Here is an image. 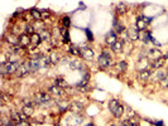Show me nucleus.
I'll list each match as a JSON object with an SVG mask.
<instances>
[{
    "label": "nucleus",
    "instance_id": "1",
    "mask_svg": "<svg viewBox=\"0 0 168 126\" xmlns=\"http://www.w3.org/2000/svg\"><path fill=\"white\" fill-rule=\"evenodd\" d=\"M20 66H22V63L19 61H9L4 63V65H2L0 69H2L3 74H13V73H17Z\"/></svg>",
    "mask_w": 168,
    "mask_h": 126
},
{
    "label": "nucleus",
    "instance_id": "2",
    "mask_svg": "<svg viewBox=\"0 0 168 126\" xmlns=\"http://www.w3.org/2000/svg\"><path fill=\"white\" fill-rule=\"evenodd\" d=\"M36 101L38 103H47L51 101V94L48 92H38L36 94Z\"/></svg>",
    "mask_w": 168,
    "mask_h": 126
},
{
    "label": "nucleus",
    "instance_id": "3",
    "mask_svg": "<svg viewBox=\"0 0 168 126\" xmlns=\"http://www.w3.org/2000/svg\"><path fill=\"white\" fill-rule=\"evenodd\" d=\"M97 63H99V67L100 68H108L109 66H111L113 65V62H111V58H109V57H105L104 54H100V57H99V59H97Z\"/></svg>",
    "mask_w": 168,
    "mask_h": 126
},
{
    "label": "nucleus",
    "instance_id": "4",
    "mask_svg": "<svg viewBox=\"0 0 168 126\" xmlns=\"http://www.w3.org/2000/svg\"><path fill=\"white\" fill-rule=\"evenodd\" d=\"M149 22H150V19H148V18H145V17L138 18V19H136V29L144 32V30L147 29V25L149 24Z\"/></svg>",
    "mask_w": 168,
    "mask_h": 126
},
{
    "label": "nucleus",
    "instance_id": "5",
    "mask_svg": "<svg viewBox=\"0 0 168 126\" xmlns=\"http://www.w3.org/2000/svg\"><path fill=\"white\" fill-rule=\"evenodd\" d=\"M29 73H32L30 72V68H29V66H28V63L25 62V63H22V66L19 67V69L17 71V76L18 77H25L27 74H29Z\"/></svg>",
    "mask_w": 168,
    "mask_h": 126
},
{
    "label": "nucleus",
    "instance_id": "6",
    "mask_svg": "<svg viewBox=\"0 0 168 126\" xmlns=\"http://www.w3.org/2000/svg\"><path fill=\"white\" fill-rule=\"evenodd\" d=\"M116 42H118L116 33H115V32H109V33L106 34V37H105V43L108 45H110V47H113Z\"/></svg>",
    "mask_w": 168,
    "mask_h": 126
},
{
    "label": "nucleus",
    "instance_id": "7",
    "mask_svg": "<svg viewBox=\"0 0 168 126\" xmlns=\"http://www.w3.org/2000/svg\"><path fill=\"white\" fill-rule=\"evenodd\" d=\"M67 121H68V125H70V126H77V125H80V124L82 122V116H81V115H77V114H73Z\"/></svg>",
    "mask_w": 168,
    "mask_h": 126
},
{
    "label": "nucleus",
    "instance_id": "8",
    "mask_svg": "<svg viewBox=\"0 0 168 126\" xmlns=\"http://www.w3.org/2000/svg\"><path fill=\"white\" fill-rule=\"evenodd\" d=\"M19 44L22 45V47H28V45H30L32 43H30V36L29 34H27V33H23V34H20L19 37Z\"/></svg>",
    "mask_w": 168,
    "mask_h": 126
},
{
    "label": "nucleus",
    "instance_id": "9",
    "mask_svg": "<svg viewBox=\"0 0 168 126\" xmlns=\"http://www.w3.org/2000/svg\"><path fill=\"white\" fill-rule=\"evenodd\" d=\"M140 37V33H139V30L136 29V28H129L128 29V38L130 40H136V39H139Z\"/></svg>",
    "mask_w": 168,
    "mask_h": 126
},
{
    "label": "nucleus",
    "instance_id": "10",
    "mask_svg": "<svg viewBox=\"0 0 168 126\" xmlns=\"http://www.w3.org/2000/svg\"><path fill=\"white\" fill-rule=\"evenodd\" d=\"M50 93L51 94H54V96H62V94L65 93V88L59 87L57 85H52L50 87Z\"/></svg>",
    "mask_w": 168,
    "mask_h": 126
},
{
    "label": "nucleus",
    "instance_id": "11",
    "mask_svg": "<svg viewBox=\"0 0 168 126\" xmlns=\"http://www.w3.org/2000/svg\"><path fill=\"white\" fill-rule=\"evenodd\" d=\"M37 62H38V66H39V68H45V67H48L50 65H52L51 58H50V57H45V56H43L42 58L37 59Z\"/></svg>",
    "mask_w": 168,
    "mask_h": 126
},
{
    "label": "nucleus",
    "instance_id": "12",
    "mask_svg": "<svg viewBox=\"0 0 168 126\" xmlns=\"http://www.w3.org/2000/svg\"><path fill=\"white\" fill-rule=\"evenodd\" d=\"M81 56H82V58H84V59H86V61H93V58H94L95 53H94V51L91 49V48H85V49L82 51Z\"/></svg>",
    "mask_w": 168,
    "mask_h": 126
},
{
    "label": "nucleus",
    "instance_id": "13",
    "mask_svg": "<svg viewBox=\"0 0 168 126\" xmlns=\"http://www.w3.org/2000/svg\"><path fill=\"white\" fill-rule=\"evenodd\" d=\"M70 110H71V111H72L73 114H77V115H80V114L82 112L84 107H82V106H81V103H79V102H73V103H71Z\"/></svg>",
    "mask_w": 168,
    "mask_h": 126
},
{
    "label": "nucleus",
    "instance_id": "14",
    "mask_svg": "<svg viewBox=\"0 0 168 126\" xmlns=\"http://www.w3.org/2000/svg\"><path fill=\"white\" fill-rule=\"evenodd\" d=\"M39 36H41V38H42V40H43V42H50V40H51V38H52L51 32H50V30H47V29H42V30L39 32Z\"/></svg>",
    "mask_w": 168,
    "mask_h": 126
},
{
    "label": "nucleus",
    "instance_id": "15",
    "mask_svg": "<svg viewBox=\"0 0 168 126\" xmlns=\"http://www.w3.org/2000/svg\"><path fill=\"white\" fill-rule=\"evenodd\" d=\"M127 11H128V6L124 3H119L116 5V8H115V13L119 14V15H124Z\"/></svg>",
    "mask_w": 168,
    "mask_h": 126
},
{
    "label": "nucleus",
    "instance_id": "16",
    "mask_svg": "<svg viewBox=\"0 0 168 126\" xmlns=\"http://www.w3.org/2000/svg\"><path fill=\"white\" fill-rule=\"evenodd\" d=\"M41 42H43V40H42V38H41L39 33H34V34L30 36V43H32V45H33V47L39 45V44H41Z\"/></svg>",
    "mask_w": 168,
    "mask_h": 126
},
{
    "label": "nucleus",
    "instance_id": "17",
    "mask_svg": "<svg viewBox=\"0 0 168 126\" xmlns=\"http://www.w3.org/2000/svg\"><path fill=\"white\" fill-rule=\"evenodd\" d=\"M150 71L149 69H143V71H140L139 72V74H138V77H139V80L140 81H147L148 78L150 77Z\"/></svg>",
    "mask_w": 168,
    "mask_h": 126
},
{
    "label": "nucleus",
    "instance_id": "18",
    "mask_svg": "<svg viewBox=\"0 0 168 126\" xmlns=\"http://www.w3.org/2000/svg\"><path fill=\"white\" fill-rule=\"evenodd\" d=\"M22 112L23 114H25L27 116H32L33 115V112H34V108L30 106V105H24L23 106V108H22Z\"/></svg>",
    "mask_w": 168,
    "mask_h": 126
},
{
    "label": "nucleus",
    "instance_id": "19",
    "mask_svg": "<svg viewBox=\"0 0 168 126\" xmlns=\"http://www.w3.org/2000/svg\"><path fill=\"white\" fill-rule=\"evenodd\" d=\"M123 45H124V43H123V42L118 40V42L111 47V49H113V52H115V53H120L121 51H123Z\"/></svg>",
    "mask_w": 168,
    "mask_h": 126
},
{
    "label": "nucleus",
    "instance_id": "20",
    "mask_svg": "<svg viewBox=\"0 0 168 126\" xmlns=\"http://www.w3.org/2000/svg\"><path fill=\"white\" fill-rule=\"evenodd\" d=\"M113 114H114V117H115V119H120L121 116H123V114H124V106H123V105H119L118 108L115 110Z\"/></svg>",
    "mask_w": 168,
    "mask_h": 126
},
{
    "label": "nucleus",
    "instance_id": "21",
    "mask_svg": "<svg viewBox=\"0 0 168 126\" xmlns=\"http://www.w3.org/2000/svg\"><path fill=\"white\" fill-rule=\"evenodd\" d=\"M50 58H51L52 65H58V63L61 62V57H59V54L56 53V52H52V53L50 54Z\"/></svg>",
    "mask_w": 168,
    "mask_h": 126
},
{
    "label": "nucleus",
    "instance_id": "22",
    "mask_svg": "<svg viewBox=\"0 0 168 126\" xmlns=\"http://www.w3.org/2000/svg\"><path fill=\"white\" fill-rule=\"evenodd\" d=\"M82 67H84V65L80 61H71L70 62V68H72V69H81Z\"/></svg>",
    "mask_w": 168,
    "mask_h": 126
},
{
    "label": "nucleus",
    "instance_id": "23",
    "mask_svg": "<svg viewBox=\"0 0 168 126\" xmlns=\"http://www.w3.org/2000/svg\"><path fill=\"white\" fill-rule=\"evenodd\" d=\"M163 65H164V58L159 57V58H157L154 61V63L152 65V67H153V68H161V67H163Z\"/></svg>",
    "mask_w": 168,
    "mask_h": 126
},
{
    "label": "nucleus",
    "instance_id": "24",
    "mask_svg": "<svg viewBox=\"0 0 168 126\" xmlns=\"http://www.w3.org/2000/svg\"><path fill=\"white\" fill-rule=\"evenodd\" d=\"M30 15L33 17L34 20H41L42 19V13L39 10H37V9H32V10H30Z\"/></svg>",
    "mask_w": 168,
    "mask_h": 126
},
{
    "label": "nucleus",
    "instance_id": "25",
    "mask_svg": "<svg viewBox=\"0 0 168 126\" xmlns=\"http://www.w3.org/2000/svg\"><path fill=\"white\" fill-rule=\"evenodd\" d=\"M56 85H57V86H59V87H62V88H67V87H68V83L63 80L62 77L56 78Z\"/></svg>",
    "mask_w": 168,
    "mask_h": 126
},
{
    "label": "nucleus",
    "instance_id": "26",
    "mask_svg": "<svg viewBox=\"0 0 168 126\" xmlns=\"http://www.w3.org/2000/svg\"><path fill=\"white\" fill-rule=\"evenodd\" d=\"M10 120L14 121L15 124H18L22 121V117H20V112H11L10 114Z\"/></svg>",
    "mask_w": 168,
    "mask_h": 126
},
{
    "label": "nucleus",
    "instance_id": "27",
    "mask_svg": "<svg viewBox=\"0 0 168 126\" xmlns=\"http://www.w3.org/2000/svg\"><path fill=\"white\" fill-rule=\"evenodd\" d=\"M114 32L115 33H123L124 32V25L123 24H120V23H118L116 22V19H115V23H114Z\"/></svg>",
    "mask_w": 168,
    "mask_h": 126
},
{
    "label": "nucleus",
    "instance_id": "28",
    "mask_svg": "<svg viewBox=\"0 0 168 126\" xmlns=\"http://www.w3.org/2000/svg\"><path fill=\"white\" fill-rule=\"evenodd\" d=\"M70 106H71V105H70L68 102H66V101L59 102V103H58V108H59V111H61V112H65L67 108H70Z\"/></svg>",
    "mask_w": 168,
    "mask_h": 126
},
{
    "label": "nucleus",
    "instance_id": "29",
    "mask_svg": "<svg viewBox=\"0 0 168 126\" xmlns=\"http://www.w3.org/2000/svg\"><path fill=\"white\" fill-rule=\"evenodd\" d=\"M119 105H120V103L118 102V100H111V101L109 102V110H110L111 112H114L115 110L118 108V106H119Z\"/></svg>",
    "mask_w": 168,
    "mask_h": 126
},
{
    "label": "nucleus",
    "instance_id": "30",
    "mask_svg": "<svg viewBox=\"0 0 168 126\" xmlns=\"http://www.w3.org/2000/svg\"><path fill=\"white\" fill-rule=\"evenodd\" d=\"M61 36H62V39H63L65 43H68V30H67V28L61 29Z\"/></svg>",
    "mask_w": 168,
    "mask_h": 126
},
{
    "label": "nucleus",
    "instance_id": "31",
    "mask_svg": "<svg viewBox=\"0 0 168 126\" xmlns=\"http://www.w3.org/2000/svg\"><path fill=\"white\" fill-rule=\"evenodd\" d=\"M70 53L73 54V56H81L82 51H80L79 48H76V47H70Z\"/></svg>",
    "mask_w": 168,
    "mask_h": 126
},
{
    "label": "nucleus",
    "instance_id": "32",
    "mask_svg": "<svg viewBox=\"0 0 168 126\" xmlns=\"http://www.w3.org/2000/svg\"><path fill=\"white\" fill-rule=\"evenodd\" d=\"M166 77H168V72H163V71H159L158 73H157V78H158V81L161 82L162 80H164Z\"/></svg>",
    "mask_w": 168,
    "mask_h": 126
},
{
    "label": "nucleus",
    "instance_id": "33",
    "mask_svg": "<svg viewBox=\"0 0 168 126\" xmlns=\"http://www.w3.org/2000/svg\"><path fill=\"white\" fill-rule=\"evenodd\" d=\"M25 33H27V34H29V36L34 34V33H36V32H34V27H33V25H30V24H28V25L25 27Z\"/></svg>",
    "mask_w": 168,
    "mask_h": 126
},
{
    "label": "nucleus",
    "instance_id": "34",
    "mask_svg": "<svg viewBox=\"0 0 168 126\" xmlns=\"http://www.w3.org/2000/svg\"><path fill=\"white\" fill-rule=\"evenodd\" d=\"M118 69L121 71V72H124V71L127 69V62H125V61L119 62V63H118Z\"/></svg>",
    "mask_w": 168,
    "mask_h": 126
},
{
    "label": "nucleus",
    "instance_id": "35",
    "mask_svg": "<svg viewBox=\"0 0 168 126\" xmlns=\"http://www.w3.org/2000/svg\"><path fill=\"white\" fill-rule=\"evenodd\" d=\"M62 25H63V28H68L70 25H71V19L68 18V17H63V19H62Z\"/></svg>",
    "mask_w": 168,
    "mask_h": 126
},
{
    "label": "nucleus",
    "instance_id": "36",
    "mask_svg": "<svg viewBox=\"0 0 168 126\" xmlns=\"http://www.w3.org/2000/svg\"><path fill=\"white\" fill-rule=\"evenodd\" d=\"M149 53H150V56H154V57H157V58L161 57V52H159L158 49H150Z\"/></svg>",
    "mask_w": 168,
    "mask_h": 126
},
{
    "label": "nucleus",
    "instance_id": "37",
    "mask_svg": "<svg viewBox=\"0 0 168 126\" xmlns=\"http://www.w3.org/2000/svg\"><path fill=\"white\" fill-rule=\"evenodd\" d=\"M161 86H162V88H168V77H166L164 80L161 81Z\"/></svg>",
    "mask_w": 168,
    "mask_h": 126
},
{
    "label": "nucleus",
    "instance_id": "38",
    "mask_svg": "<svg viewBox=\"0 0 168 126\" xmlns=\"http://www.w3.org/2000/svg\"><path fill=\"white\" fill-rule=\"evenodd\" d=\"M15 126H30V124H29L28 121H24V120H22L20 122L15 124Z\"/></svg>",
    "mask_w": 168,
    "mask_h": 126
},
{
    "label": "nucleus",
    "instance_id": "39",
    "mask_svg": "<svg viewBox=\"0 0 168 126\" xmlns=\"http://www.w3.org/2000/svg\"><path fill=\"white\" fill-rule=\"evenodd\" d=\"M51 17V14L48 11H42V19H47Z\"/></svg>",
    "mask_w": 168,
    "mask_h": 126
},
{
    "label": "nucleus",
    "instance_id": "40",
    "mask_svg": "<svg viewBox=\"0 0 168 126\" xmlns=\"http://www.w3.org/2000/svg\"><path fill=\"white\" fill-rule=\"evenodd\" d=\"M86 34H87V38L90 39V40H93L94 39V36H93V33L88 30V29H86Z\"/></svg>",
    "mask_w": 168,
    "mask_h": 126
},
{
    "label": "nucleus",
    "instance_id": "41",
    "mask_svg": "<svg viewBox=\"0 0 168 126\" xmlns=\"http://www.w3.org/2000/svg\"><path fill=\"white\" fill-rule=\"evenodd\" d=\"M102 54H104L105 57H109V58H111V54H110V52H109L108 49H104V51H102Z\"/></svg>",
    "mask_w": 168,
    "mask_h": 126
},
{
    "label": "nucleus",
    "instance_id": "42",
    "mask_svg": "<svg viewBox=\"0 0 168 126\" xmlns=\"http://www.w3.org/2000/svg\"><path fill=\"white\" fill-rule=\"evenodd\" d=\"M131 125H133V122H130L129 120H127V121H124L123 124H121L120 126H131Z\"/></svg>",
    "mask_w": 168,
    "mask_h": 126
},
{
    "label": "nucleus",
    "instance_id": "43",
    "mask_svg": "<svg viewBox=\"0 0 168 126\" xmlns=\"http://www.w3.org/2000/svg\"><path fill=\"white\" fill-rule=\"evenodd\" d=\"M154 125H156V126H164V122H163V121H161V120H158V121H156V122H154Z\"/></svg>",
    "mask_w": 168,
    "mask_h": 126
},
{
    "label": "nucleus",
    "instance_id": "44",
    "mask_svg": "<svg viewBox=\"0 0 168 126\" xmlns=\"http://www.w3.org/2000/svg\"><path fill=\"white\" fill-rule=\"evenodd\" d=\"M128 116H129V119L135 116V114H134V111H133V110H129V111H128Z\"/></svg>",
    "mask_w": 168,
    "mask_h": 126
},
{
    "label": "nucleus",
    "instance_id": "45",
    "mask_svg": "<svg viewBox=\"0 0 168 126\" xmlns=\"http://www.w3.org/2000/svg\"><path fill=\"white\" fill-rule=\"evenodd\" d=\"M87 126H95V125H94V124H93V122H90V124H88V125H87Z\"/></svg>",
    "mask_w": 168,
    "mask_h": 126
},
{
    "label": "nucleus",
    "instance_id": "46",
    "mask_svg": "<svg viewBox=\"0 0 168 126\" xmlns=\"http://www.w3.org/2000/svg\"><path fill=\"white\" fill-rule=\"evenodd\" d=\"M164 58H168V53H167V54H166V56H164Z\"/></svg>",
    "mask_w": 168,
    "mask_h": 126
},
{
    "label": "nucleus",
    "instance_id": "47",
    "mask_svg": "<svg viewBox=\"0 0 168 126\" xmlns=\"http://www.w3.org/2000/svg\"><path fill=\"white\" fill-rule=\"evenodd\" d=\"M131 126H138V125H136V124H133V125H131Z\"/></svg>",
    "mask_w": 168,
    "mask_h": 126
},
{
    "label": "nucleus",
    "instance_id": "48",
    "mask_svg": "<svg viewBox=\"0 0 168 126\" xmlns=\"http://www.w3.org/2000/svg\"><path fill=\"white\" fill-rule=\"evenodd\" d=\"M110 126H115V125H114V124H113V125H110Z\"/></svg>",
    "mask_w": 168,
    "mask_h": 126
},
{
    "label": "nucleus",
    "instance_id": "49",
    "mask_svg": "<svg viewBox=\"0 0 168 126\" xmlns=\"http://www.w3.org/2000/svg\"><path fill=\"white\" fill-rule=\"evenodd\" d=\"M54 126H61V125H54Z\"/></svg>",
    "mask_w": 168,
    "mask_h": 126
}]
</instances>
